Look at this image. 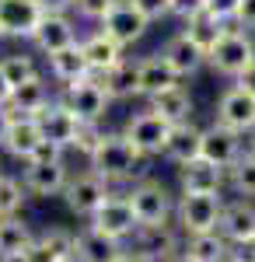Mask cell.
I'll return each instance as SVG.
<instances>
[{
	"mask_svg": "<svg viewBox=\"0 0 255 262\" xmlns=\"http://www.w3.org/2000/svg\"><path fill=\"white\" fill-rule=\"evenodd\" d=\"M21 182L28 189V196L35 200H49V196H63L67 182H70V168L63 158H53V161H21Z\"/></svg>",
	"mask_w": 255,
	"mask_h": 262,
	"instance_id": "obj_9",
	"label": "cell"
},
{
	"mask_svg": "<svg viewBox=\"0 0 255 262\" xmlns=\"http://www.w3.org/2000/svg\"><path fill=\"white\" fill-rule=\"evenodd\" d=\"M105 84V91H109V98L112 101H130V98H140V84H137V60H126L112 67L109 74H101L98 77Z\"/></svg>",
	"mask_w": 255,
	"mask_h": 262,
	"instance_id": "obj_32",
	"label": "cell"
},
{
	"mask_svg": "<svg viewBox=\"0 0 255 262\" xmlns=\"http://www.w3.org/2000/svg\"><path fill=\"white\" fill-rule=\"evenodd\" d=\"M185 39H193L203 49V53H210L217 42H220V35L227 32V25L224 21H217L214 14H206V11H196V14H189V18L182 21V28H178Z\"/></svg>",
	"mask_w": 255,
	"mask_h": 262,
	"instance_id": "obj_31",
	"label": "cell"
},
{
	"mask_svg": "<svg viewBox=\"0 0 255 262\" xmlns=\"http://www.w3.org/2000/svg\"><path fill=\"white\" fill-rule=\"evenodd\" d=\"M143 164H147V158L137 154V147L126 140V133H109V129L101 133L95 150L88 154V171H95L98 179H105L112 189L147 179L143 175Z\"/></svg>",
	"mask_w": 255,
	"mask_h": 262,
	"instance_id": "obj_1",
	"label": "cell"
},
{
	"mask_svg": "<svg viewBox=\"0 0 255 262\" xmlns=\"http://www.w3.org/2000/svg\"><path fill=\"white\" fill-rule=\"evenodd\" d=\"M39 129H42V140L53 143V147H59L63 154L67 150H74V140H77V129H80V119L63 105V101H53V105H46L39 116Z\"/></svg>",
	"mask_w": 255,
	"mask_h": 262,
	"instance_id": "obj_13",
	"label": "cell"
},
{
	"mask_svg": "<svg viewBox=\"0 0 255 262\" xmlns=\"http://www.w3.org/2000/svg\"><path fill=\"white\" fill-rule=\"evenodd\" d=\"M42 18H46L42 0H0V28H4V39L32 42V35H35Z\"/></svg>",
	"mask_w": 255,
	"mask_h": 262,
	"instance_id": "obj_11",
	"label": "cell"
},
{
	"mask_svg": "<svg viewBox=\"0 0 255 262\" xmlns=\"http://www.w3.org/2000/svg\"><path fill=\"white\" fill-rule=\"evenodd\" d=\"M67 262H77V259H67Z\"/></svg>",
	"mask_w": 255,
	"mask_h": 262,
	"instance_id": "obj_51",
	"label": "cell"
},
{
	"mask_svg": "<svg viewBox=\"0 0 255 262\" xmlns=\"http://www.w3.org/2000/svg\"><path fill=\"white\" fill-rule=\"evenodd\" d=\"M56 101V91H53V81L39 74V77H32V81H25L14 88V95H11V116H39L46 105H53Z\"/></svg>",
	"mask_w": 255,
	"mask_h": 262,
	"instance_id": "obj_26",
	"label": "cell"
},
{
	"mask_svg": "<svg viewBox=\"0 0 255 262\" xmlns=\"http://www.w3.org/2000/svg\"><path fill=\"white\" fill-rule=\"evenodd\" d=\"M133 7H137L143 18L151 21H164V18H172L175 14V0H133Z\"/></svg>",
	"mask_w": 255,
	"mask_h": 262,
	"instance_id": "obj_37",
	"label": "cell"
},
{
	"mask_svg": "<svg viewBox=\"0 0 255 262\" xmlns=\"http://www.w3.org/2000/svg\"><path fill=\"white\" fill-rule=\"evenodd\" d=\"M130 242H133L130 252L143 255L147 262H168L172 255L182 252V234H178L175 224H168V227H140Z\"/></svg>",
	"mask_w": 255,
	"mask_h": 262,
	"instance_id": "obj_14",
	"label": "cell"
},
{
	"mask_svg": "<svg viewBox=\"0 0 255 262\" xmlns=\"http://www.w3.org/2000/svg\"><path fill=\"white\" fill-rule=\"evenodd\" d=\"M214 119L224 122V126H231V129H238L241 137H248L255 129V98L248 91H241L238 84H231V88L217 98Z\"/></svg>",
	"mask_w": 255,
	"mask_h": 262,
	"instance_id": "obj_15",
	"label": "cell"
},
{
	"mask_svg": "<svg viewBox=\"0 0 255 262\" xmlns=\"http://www.w3.org/2000/svg\"><path fill=\"white\" fill-rule=\"evenodd\" d=\"M126 196L133 203V213H137L140 227H168V224H175L178 196H172V189L164 182L147 175V179L126 185Z\"/></svg>",
	"mask_w": 255,
	"mask_h": 262,
	"instance_id": "obj_2",
	"label": "cell"
},
{
	"mask_svg": "<svg viewBox=\"0 0 255 262\" xmlns=\"http://www.w3.org/2000/svg\"><path fill=\"white\" fill-rule=\"evenodd\" d=\"M56 98L63 101L80 122H101L105 112H109V105H112V98H109V91H105V84H101L98 77H84V81H77V84L59 88Z\"/></svg>",
	"mask_w": 255,
	"mask_h": 262,
	"instance_id": "obj_5",
	"label": "cell"
},
{
	"mask_svg": "<svg viewBox=\"0 0 255 262\" xmlns=\"http://www.w3.org/2000/svg\"><path fill=\"white\" fill-rule=\"evenodd\" d=\"M11 126V108H0V143H4V133Z\"/></svg>",
	"mask_w": 255,
	"mask_h": 262,
	"instance_id": "obj_45",
	"label": "cell"
},
{
	"mask_svg": "<svg viewBox=\"0 0 255 262\" xmlns=\"http://www.w3.org/2000/svg\"><path fill=\"white\" fill-rule=\"evenodd\" d=\"M28 203V189L18 175L0 171V217H18Z\"/></svg>",
	"mask_w": 255,
	"mask_h": 262,
	"instance_id": "obj_33",
	"label": "cell"
},
{
	"mask_svg": "<svg viewBox=\"0 0 255 262\" xmlns=\"http://www.w3.org/2000/svg\"><path fill=\"white\" fill-rule=\"evenodd\" d=\"M231 245L248 242L255 234V200L235 196V200L224 203V213H220V227H217Z\"/></svg>",
	"mask_w": 255,
	"mask_h": 262,
	"instance_id": "obj_23",
	"label": "cell"
},
{
	"mask_svg": "<svg viewBox=\"0 0 255 262\" xmlns=\"http://www.w3.org/2000/svg\"><path fill=\"white\" fill-rule=\"evenodd\" d=\"M0 262H4V259H0Z\"/></svg>",
	"mask_w": 255,
	"mask_h": 262,
	"instance_id": "obj_53",
	"label": "cell"
},
{
	"mask_svg": "<svg viewBox=\"0 0 255 262\" xmlns=\"http://www.w3.org/2000/svg\"><path fill=\"white\" fill-rule=\"evenodd\" d=\"M74 238L77 231L70 227H46L35 234V242L28 245V252L21 255L25 262H67L74 259Z\"/></svg>",
	"mask_w": 255,
	"mask_h": 262,
	"instance_id": "obj_18",
	"label": "cell"
},
{
	"mask_svg": "<svg viewBox=\"0 0 255 262\" xmlns=\"http://www.w3.org/2000/svg\"><path fill=\"white\" fill-rule=\"evenodd\" d=\"M238 88H241V91H248V95H252V98H255V63H252V67H248V70H245V74H241V77H238Z\"/></svg>",
	"mask_w": 255,
	"mask_h": 262,
	"instance_id": "obj_43",
	"label": "cell"
},
{
	"mask_svg": "<svg viewBox=\"0 0 255 262\" xmlns=\"http://www.w3.org/2000/svg\"><path fill=\"white\" fill-rule=\"evenodd\" d=\"M74 42H80L77 18H74V14H49V11H46V18L39 21L35 35H32V46L39 49L42 56L59 53V49H67V46H74Z\"/></svg>",
	"mask_w": 255,
	"mask_h": 262,
	"instance_id": "obj_16",
	"label": "cell"
},
{
	"mask_svg": "<svg viewBox=\"0 0 255 262\" xmlns=\"http://www.w3.org/2000/svg\"><path fill=\"white\" fill-rule=\"evenodd\" d=\"M137 84H140V98L147 101L151 95L178 84V74L172 70V63L164 60L161 53H151V56H140L137 60Z\"/></svg>",
	"mask_w": 255,
	"mask_h": 262,
	"instance_id": "obj_27",
	"label": "cell"
},
{
	"mask_svg": "<svg viewBox=\"0 0 255 262\" xmlns=\"http://www.w3.org/2000/svg\"><path fill=\"white\" fill-rule=\"evenodd\" d=\"M235 25H238V28H245V32H255V0H241Z\"/></svg>",
	"mask_w": 255,
	"mask_h": 262,
	"instance_id": "obj_40",
	"label": "cell"
},
{
	"mask_svg": "<svg viewBox=\"0 0 255 262\" xmlns=\"http://www.w3.org/2000/svg\"><path fill=\"white\" fill-rule=\"evenodd\" d=\"M182 255L189 262H227L231 259V242H227L220 231L185 234V238H182Z\"/></svg>",
	"mask_w": 255,
	"mask_h": 262,
	"instance_id": "obj_29",
	"label": "cell"
},
{
	"mask_svg": "<svg viewBox=\"0 0 255 262\" xmlns=\"http://www.w3.org/2000/svg\"><path fill=\"white\" fill-rule=\"evenodd\" d=\"M122 133H126V140L137 147V154H143V158L151 161V158H161V154H164V143H168L172 126L161 119L157 112H151V108L143 105L137 116H130V119H126Z\"/></svg>",
	"mask_w": 255,
	"mask_h": 262,
	"instance_id": "obj_8",
	"label": "cell"
},
{
	"mask_svg": "<svg viewBox=\"0 0 255 262\" xmlns=\"http://www.w3.org/2000/svg\"><path fill=\"white\" fill-rule=\"evenodd\" d=\"M101 122H80V129H77V140H74V150L77 154H84V161H88V154L95 150V143L101 140Z\"/></svg>",
	"mask_w": 255,
	"mask_h": 262,
	"instance_id": "obj_38",
	"label": "cell"
},
{
	"mask_svg": "<svg viewBox=\"0 0 255 262\" xmlns=\"http://www.w3.org/2000/svg\"><path fill=\"white\" fill-rule=\"evenodd\" d=\"M227 189L235 196L255 200V158L252 154H241L231 168H227Z\"/></svg>",
	"mask_w": 255,
	"mask_h": 262,
	"instance_id": "obj_35",
	"label": "cell"
},
{
	"mask_svg": "<svg viewBox=\"0 0 255 262\" xmlns=\"http://www.w3.org/2000/svg\"><path fill=\"white\" fill-rule=\"evenodd\" d=\"M32 242H35V231L21 213L0 221V259H21Z\"/></svg>",
	"mask_w": 255,
	"mask_h": 262,
	"instance_id": "obj_30",
	"label": "cell"
},
{
	"mask_svg": "<svg viewBox=\"0 0 255 262\" xmlns=\"http://www.w3.org/2000/svg\"><path fill=\"white\" fill-rule=\"evenodd\" d=\"M245 154H252V158H255V129L245 137Z\"/></svg>",
	"mask_w": 255,
	"mask_h": 262,
	"instance_id": "obj_46",
	"label": "cell"
},
{
	"mask_svg": "<svg viewBox=\"0 0 255 262\" xmlns=\"http://www.w3.org/2000/svg\"><path fill=\"white\" fill-rule=\"evenodd\" d=\"M4 262H25V259H4Z\"/></svg>",
	"mask_w": 255,
	"mask_h": 262,
	"instance_id": "obj_49",
	"label": "cell"
},
{
	"mask_svg": "<svg viewBox=\"0 0 255 262\" xmlns=\"http://www.w3.org/2000/svg\"><path fill=\"white\" fill-rule=\"evenodd\" d=\"M161 56L172 63V70L178 74V81H189V77H196L199 70L206 67V53H203V49H199L193 39H185L182 32H175L172 39L164 42Z\"/></svg>",
	"mask_w": 255,
	"mask_h": 262,
	"instance_id": "obj_24",
	"label": "cell"
},
{
	"mask_svg": "<svg viewBox=\"0 0 255 262\" xmlns=\"http://www.w3.org/2000/svg\"><path fill=\"white\" fill-rule=\"evenodd\" d=\"M227 262H255V234L248 238V242L231 245V259Z\"/></svg>",
	"mask_w": 255,
	"mask_h": 262,
	"instance_id": "obj_41",
	"label": "cell"
},
{
	"mask_svg": "<svg viewBox=\"0 0 255 262\" xmlns=\"http://www.w3.org/2000/svg\"><path fill=\"white\" fill-rule=\"evenodd\" d=\"M119 262H147V259H143V255H137V252H130V248H126V255H122V259H119Z\"/></svg>",
	"mask_w": 255,
	"mask_h": 262,
	"instance_id": "obj_47",
	"label": "cell"
},
{
	"mask_svg": "<svg viewBox=\"0 0 255 262\" xmlns=\"http://www.w3.org/2000/svg\"><path fill=\"white\" fill-rule=\"evenodd\" d=\"M11 95H14V88H11L7 77L0 74V108H7V105H11Z\"/></svg>",
	"mask_w": 255,
	"mask_h": 262,
	"instance_id": "obj_44",
	"label": "cell"
},
{
	"mask_svg": "<svg viewBox=\"0 0 255 262\" xmlns=\"http://www.w3.org/2000/svg\"><path fill=\"white\" fill-rule=\"evenodd\" d=\"M122 255H126V242L101 234L91 224H84L74 238V259L77 262H119Z\"/></svg>",
	"mask_w": 255,
	"mask_h": 262,
	"instance_id": "obj_20",
	"label": "cell"
},
{
	"mask_svg": "<svg viewBox=\"0 0 255 262\" xmlns=\"http://www.w3.org/2000/svg\"><path fill=\"white\" fill-rule=\"evenodd\" d=\"M74 4L77 0H42V7L49 14H74Z\"/></svg>",
	"mask_w": 255,
	"mask_h": 262,
	"instance_id": "obj_42",
	"label": "cell"
},
{
	"mask_svg": "<svg viewBox=\"0 0 255 262\" xmlns=\"http://www.w3.org/2000/svg\"><path fill=\"white\" fill-rule=\"evenodd\" d=\"M0 39H4V28H0Z\"/></svg>",
	"mask_w": 255,
	"mask_h": 262,
	"instance_id": "obj_50",
	"label": "cell"
},
{
	"mask_svg": "<svg viewBox=\"0 0 255 262\" xmlns=\"http://www.w3.org/2000/svg\"><path fill=\"white\" fill-rule=\"evenodd\" d=\"M224 192H182L175 203V227L178 234H206L220 227V213H224Z\"/></svg>",
	"mask_w": 255,
	"mask_h": 262,
	"instance_id": "obj_4",
	"label": "cell"
},
{
	"mask_svg": "<svg viewBox=\"0 0 255 262\" xmlns=\"http://www.w3.org/2000/svg\"><path fill=\"white\" fill-rule=\"evenodd\" d=\"M80 49H84V60L91 67V77H101V74H109L112 67H119V63L126 60V49L116 39H109L101 28H95L91 35H84Z\"/></svg>",
	"mask_w": 255,
	"mask_h": 262,
	"instance_id": "obj_22",
	"label": "cell"
},
{
	"mask_svg": "<svg viewBox=\"0 0 255 262\" xmlns=\"http://www.w3.org/2000/svg\"><path fill=\"white\" fill-rule=\"evenodd\" d=\"M238 7H241V0H206V4H203V11L214 14L217 21H224V25H235Z\"/></svg>",
	"mask_w": 255,
	"mask_h": 262,
	"instance_id": "obj_39",
	"label": "cell"
},
{
	"mask_svg": "<svg viewBox=\"0 0 255 262\" xmlns=\"http://www.w3.org/2000/svg\"><path fill=\"white\" fill-rule=\"evenodd\" d=\"M199 154L206 161L220 164V168H231L245 154V137L238 129H231V126L214 119L210 126H203V147H199Z\"/></svg>",
	"mask_w": 255,
	"mask_h": 262,
	"instance_id": "obj_12",
	"label": "cell"
},
{
	"mask_svg": "<svg viewBox=\"0 0 255 262\" xmlns=\"http://www.w3.org/2000/svg\"><path fill=\"white\" fill-rule=\"evenodd\" d=\"M199 147H203V126L196 119H189V122L172 126L161 158H168L172 164H185V161H193V158H199Z\"/></svg>",
	"mask_w": 255,
	"mask_h": 262,
	"instance_id": "obj_28",
	"label": "cell"
},
{
	"mask_svg": "<svg viewBox=\"0 0 255 262\" xmlns=\"http://www.w3.org/2000/svg\"><path fill=\"white\" fill-rule=\"evenodd\" d=\"M39 147H42L39 119H35V116H11V126H7V133H4L0 150L11 154L14 161H28Z\"/></svg>",
	"mask_w": 255,
	"mask_h": 262,
	"instance_id": "obj_21",
	"label": "cell"
},
{
	"mask_svg": "<svg viewBox=\"0 0 255 262\" xmlns=\"http://www.w3.org/2000/svg\"><path fill=\"white\" fill-rule=\"evenodd\" d=\"M98 28L109 35V39H116L122 49H133V46L151 32V21L133 7V0H116V4H112V11L101 18Z\"/></svg>",
	"mask_w": 255,
	"mask_h": 262,
	"instance_id": "obj_10",
	"label": "cell"
},
{
	"mask_svg": "<svg viewBox=\"0 0 255 262\" xmlns=\"http://www.w3.org/2000/svg\"><path fill=\"white\" fill-rule=\"evenodd\" d=\"M88 224H91L95 231H101V234L116 238V242H130V238L140 231V221H137V213H133V203H130V196H126V189H112L109 200L101 203L98 213H95Z\"/></svg>",
	"mask_w": 255,
	"mask_h": 262,
	"instance_id": "obj_6",
	"label": "cell"
},
{
	"mask_svg": "<svg viewBox=\"0 0 255 262\" xmlns=\"http://www.w3.org/2000/svg\"><path fill=\"white\" fill-rule=\"evenodd\" d=\"M0 74L7 77L11 88H18V84L32 81V77H39V63L35 56H28V53H7V56H0Z\"/></svg>",
	"mask_w": 255,
	"mask_h": 262,
	"instance_id": "obj_34",
	"label": "cell"
},
{
	"mask_svg": "<svg viewBox=\"0 0 255 262\" xmlns=\"http://www.w3.org/2000/svg\"><path fill=\"white\" fill-rule=\"evenodd\" d=\"M46 63H49V74H46V77L56 84V88H67V84H77V81H84V77H91V67L84 60L80 42L59 49V53H49Z\"/></svg>",
	"mask_w": 255,
	"mask_h": 262,
	"instance_id": "obj_25",
	"label": "cell"
},
{
	"mask_svg": "<svg viewBox=\"0 0 255 262\" xmlns=\"http://www.w3.org/2000/svg\"><path fill=\"white\" fill-rule=\"evenodd\" d=\"M109 192H112V185L105 179H98L95 171H77V175H70L67 182V189H63V203H67V210L80 217V221H91L95 213H98V206L109 200Z\"/></svg>",
	"mask_w": 255,
	"mask_h": 262,
	"instance_id": "obj_7",
	"label": "cell"
},
{
	"mask_svg": "<svg viewBox=\"0 0 255 262\" xmlns=\"http://www.w3.org/2000/svg\"><path fill=\"white\" fill-rule=\"evenodd\" d=\"M112 4H116V0H77V4H74V14H77L80 21L101 25V18L112 11Z\"/></svg>",
	"mask_w": 255,
	"mask_h": 262,
	"instance_id": "obj_36",
	"label": "cell"
},
{
	"mask_svg": "<svg viewBox=\"0 0 255 262\" xmlns=\"http://www.w3.org/2000/svg\"><path fill=\"white\" fill-rule=\"evenodd\" d=\"M147 108L157 112L168 126H178V122L193 119V112H196V98H193L189 84L178 81V84H172V88H164V91L151 95V98H147Z\"/></svg>",
	"mask_w": 255,
	"mask_h": 262,
	"instance_id": "obj_19",
	"label": "cell"
},
{
	"mask_svg": "<svg viewBox=\"0 0 255 262\" xmlns=\"http://www.w3.org/2000/svg\"><path fill=\"white\" fill-rule=\"evenodd\" d=\"M168 262H189V259H185V255L178 252V255H172V259H168Z\"/></svg>",
	"mask_w": 255,
	"mask_h": 262,
	"instance_id": "obj_48",
	"label": "cell"
},
{
	"mask_svg": "<svg viewBox=\"0 0 255 262\" xmlns=\"http://www.w3.org/2000/svg\"><path fill=\"white\" fill-rule=\"evenodd\" d=\"M178 185L182 192H224L227 189V168L206 161L203 154L178 164Z\"/></svg>",
	"mask_w": 255,
	"mask_h": 262,
	"instance_id": "obj_17",
	"label": "cell"
},
{
	"mask_svg": "<svg viewBox=\"0 0 255 262\" xmlns=\"http://www.w3.org/2000/svg\"><path fill=\"white\" fill-rule=\"evenodd\" d=\"M252 63H255V35L238 28V25H227L220 42L206 53V67L220 77H227V81H238Z\"/></svg>",
	"mask_w": 255,
	"mask_h": 262,
	"instance_id": "obj_3",
	"label": "cell"
},
{
	"mask_svg": "<svg viewBox=\"0 0 255 262\" xmlns=\"http://www.w3.org/2000/svg\"><path fill=\"white\" fill-rule=\"evenodd\" d=\"M0 221H4V217H0Z\"/></svg>",
	"mask_w": 255,
	"mask_h": 262,
	"instance_id": "obj_52",
	"label": "cell"
}]
</instances>
